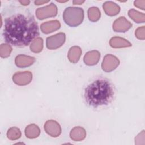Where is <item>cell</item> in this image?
<instances>
[{
	"instance_id": "obj_26",
	"label": "cell",
	"mask_w": 145,
	"mask_h": 145,
	"mask_svg": "<svg viewBox=\"0 0 145 145\" xmlns=\"http://www.w3.org/2000/svg\"><path fill=\"white\" fill-rule=\"evenodd\" d=\"M49 1H40V0H38V1H35L34 2L35 4L36 5H42L44 3H48L49 2Z\"/></svg>"
},
{
	"instance_id": "obj_12",
	"label": "cell",
	"mask_w": 145,
	"mask_h": 145,
	"mask_svg": "<svg viewBox=\"0 0 145 145\" xmlns=\"http://www.w3.org/2000/svg\"><path fill=\"white\" fill-rule=\"evenodd\" d=\"M100 58V52L96 50H93L86 53L83 58V61L86 65L88 66H93L98 63Z\"/></svg>"
},
{
	"instance_id": "obj_4",
	"label": "cell",
	"mask_w": 145,
	"mask_h": 145,
	"mask_svg": "<svg viewBox=\"0 0 145 145\" xmlns=\"http://www.w3.org/2000/svg\"><path fill=\"white\" fill-rule=\"evenodd\" d=\"M57 12V7L53 3H51L45 7L37 8L36 11V16L38 19L43 20L48 18L56 16Z\"/></svg>"
},
{
	"instance_id": "obj_27",
	"label": "cell",
	"mask_w": 145,
	"mask_h": 145,
	"mask_svg": "<svg viewBox=\"0 0 145 145\" xmlns=\"http://www.w3.org/2000/svg\"><path fill=\"white\" fill-rule=\"evenodd\" d=\"M19 2L20 3L21 5H24V6H27V5H28L30 3V1H20Z\"/></svg>"
},
{
	"instance_id": "obj_13",
	"label": "cell",
	"mask_w": 145,
	"mask_h": 145,
	"mask_svg": "<svg viewBox=\"0 0 145 145\" xmlns=\"http://www.w3.org/2000/svg\"><path fill=\"white\" fill-rule=\"evenodd\" d=\"M103 8L105 13L110 16L117 15L120 11V6L112 1H106L103 5Z\"/></svg>"
},
{
	"instance_id": "obj_17",
	"label": "cell",
	"mask_w": 145,
	"mask_h": 145,
	"mask_svg": "<svg viewBox=\"0 0 145 145\" xmlns=\"http://www.w3.org/2000/svg\"><path fill=\"white\" fill-rule=\"evenodd\" d=\"M25 135L29 139H34L39 136L40 134V128L35 124H30L25 129Z\"/></svg>"
},
{
	"instance_id": "obj_3",
	"label": "cell",
	"mask_w": 145,
	"mask_h": 145,
	"mask_svg": "<svg viewBox=\"0 0 145 145\" xmlns=\"http://www.w3.org/2000/svg\"><path fill=\"white\" fill-rule=\"evenodd\" d=\"M84 19V11L80 7H68L63 13V19L70 27H74L80 25Z\"/></svg>"
},
{
	"instance_id": "obj_8",
	"label": "cell",
	"mask_w": 145,
	"mask_h": 145,
	"mask_svg": "<svg viewBox=\"0 0 145 145\" xmlns=\"http://www.w3.org/2000/svg\"><path fill=\"white\" fill-rule=\"evenodd\" d=\"M44 130L45 132L52 137H57L61 133V127L60 125L56 121L50 120L47 121L44 124Z\"/></svg>"
},
{
	"instance_id": "obj_5",
	"label": "cell",
	"mask_w": 145,
	"mask_h": 145,
	"mask_svg": "<svg viewBox=\"0 0 145 145\" xmlns=\"http://www.w3.org/2000/svg\"><path fill=\"white\" fill-rule=\"evenodd\" d=\"M66 40V35L65 33L60 32L51 36L48 37L46 40V45L48 49L50 50L56 49L65 43Z\"/></svg>"
},
{
	"instance_id": "obj_16",
	"label": "cell",
	"mask_w": 145,
	"mask_h": 145,
	"mask_svg": "<svg viewBox=\"0 0 145 145\" xmlns=\"http://www.w3.org/2000/svg\"><path fill=\"white\" fill-rule=\"evenodd\" d=\"M82 49L78 46H74L70 48L68 52L67 58L70 62L75 63L78 62L82 55Z\"/></svg>"
},
{
	"instance_id": "obj_2",
	"label": "cell",
	"mask_w": 145,
	"mask_h": 145,
	"mask_svg": "<svg viewBox=\"0 0 145 145\" xmlns=\"http://www.w3.org/2000/svg\"><path fill=\"white\" fill-rule=\"evenodd\" d=\"M114 89L112 84L106 79L100 78L88 84L84 90L86 103L93 107L106 105L113 99Z\"/></svg>"
},
{
	"instance_id": "obj_14",
	"label": "cell",
	"mask_w": 145,
	"mask_h": 145,
	"mask_svg": "<svg viewBox=\"0 0 145 145\" xmlns=\"http://www.w3.org/2000/svg\"><path fill=\"white\" fill-rule=\"evenodd\" d=\"M109 45L113 48H122L132 46L128 40L118 36L112 37L109 41Z\"/></svg>"
},
{
	"instance_id": "obj_22",
	"label": "cell",
	"mask_w": 145,
	"mask_h": 145,
	"mask_svg": "<svg viewBox=\"0 0 145 145\" xmlns=\"http://www.w3.org/2000/svg\"><path fill=\"white\" fill-rule=\"evenodd\" d=\"M12 50V47L7 44H2L0 46V56L2 58H7L10 56Z\"/></svg>"
},
{
	"instance_id": "obj_23",
	"label": "cell",
	"mask_w": 145,
	"mask_h": 145,
	"mask_svg": "<svg viewBox=\"0 0 145 145\" xmlns=\"http://www.w3.org/2000/svg\"><path fill=\"white\" fill-rule=\"evenodd\" d=\"M135 37L139 40L145 39V27H139L135 31Z\"/></svg>"
},
{
	"instance_id": "obj_9",
	"label": "cell",
	"mask_w": 145,
	"mask_h": 145,
	"mask_svg": "<svg viewBox=\"0 0 145 145\" xmlns=\"http://www.w3.org/2000/svg\"><path fill=\"white\" fill-rule=\"evenodd\" d=\"M132 27V24L125 17L121 16L114 20L113 29L116 32H125Z\"/></svg>"
},
{
	"instance_id": "obj_11",
	"label": "cell",
	"mask_w": 145,
	"mask_h": 145,
	"mask_svg": "<svg viewBox=\"0 0 145 145\" xmlns=\"http://www.w3.org/2000/svg\"><path fill=\"white\" fill-rule=\"evenodd\" d=\"M61 27V23L57 20H50L42 23L40 25L41 31L45 34H48L59 29Z\"/></svg>"
},
{
	"instance_id": "obj_10",
	"label": "cell",
	"mask_w": 145,
	"mask_h": 145,
	"mask_svg": "<svg viewBox=\"0 0 145 145\" xmlns=\"http://www.w3.org/2000/svg\"><path fill=\"white\" fill-rule=\"evenodd\" d=\"M35 62V58L34 57L24 54H19L17 56L15 59L16 66L20 68L29 67L33 64Z\"/></svg>"
},
{
	"instance_id": "obj_24",
	"label": "cell",
	"mask_w": 145,
	"mask_h": 145,
	"mask_svg": "<svg viewBox=\"0 0 145 145\" xmlns=\"http://www.w3.org/2000/svg\"><path fill=\"white\" fill-rule=\"evenodd\" d=\"M135 143L136 144H144V130L139 133L135 138Z\"/></svg>"
},
{
	"instance_id": "obj_20",
	"label": "cell",
	"mask_w": 145,
	"mask_h": 145,
	"mask_svg": "<svg viewBox=\"0 0 145 145\" xmlns=\"http://www.w3.org/2000/svg\"><path fill=\"white\" fill-rule=\"evenodd\" d=\"M43 49V40L41 37H36L31 43L30 49L33 53H40Z\"/></svg>"
},
{
	"instance_id": "obj_6",
	"label": "cell",
	"mask_w": 145,
	"mask_h": 145,
	"mask_svg": "<svg viewBox=\"0 0 145 145\" xmlns=\"http://www.w3.org/2000/svg\"><path fill=\"white\" fill-rule=\"evenodd\" d=\"M119 65L120 61L116 56L111 54H108L103 58L101 68L105 72H110L115 70Z\"/></svg>"
},
{
	"instance_id": "obj_21",
	"label": "cell",
	"mask_w": 145,
	"mask_h": 145,
	"mask_svg": "<svg viewBox=\"0 0 145 145\" xmlns=\"http://www.w3.org/2000/svg\"><path fill=\"white\" fill-rule=\"evenodd\" d=\"M7 137L11 140H15L21 137V131L17 127H11L7 131Z\"/></svg>"
},
{
	"instance_id": "obj_1",
	"label": "cell",
	"mask_w": 145,
	"mask_h": 145,
	"mask_svg": "<svg viewBox=\"0 0 145 145\" xmlns=\"http://www.w3.org/2000/svg\"><path fill=\"white\" fill-rule=\"evenodd\" d=\"M39 35L37 23L33 16L16 14L5 20L4 40L15 46H28Z\"/></svg>"
},
{
	"instance_id": "obj_15",
	"label": "cell",
	"mask_w": 145,
	"mask_h": 145,
	"mask_svg": "<svg viewBox=\"0 0 145 145\" xmlns=\"http://www.w3.org/2000/svg\"><path fill=\"white\" fill-rule=\"evenodd\" d=\"M70 137L72 140L82 141L86 137L85 129L80 126H76L71 129L70 133Z\"/></svg>"
},
{
	"instance_id": "obj_25",
	"label": "cell",
	"mask_w": 145,
	"mask_h": 145,
	"mask_svg": "<svg viewBox=\"0 0 145 145\" xmlns=\"http://www.w3.org/2000/svg\"><path fill=\"white\" fill-rule=\"evenodd\" d=\"M134 5L135 7L142 9V10H145V1L141 0V1H135L134 2Z\"/></svg>"
},
{
	"instance_id": "obj_28",
	"label": "cell",
	"mask_w": 145,
	"mask_h": 145,
	"mask_svg": "<svg viewBox=\"0 0 145 145\" xmlns=\"http://www.w3.org/2000/svg\"><path fill=\"white\" fill-rule=\"evenodd\" d=\"M84 2V1H74L72 3L74 5H81Z\"/></svg>"
},
{
	"instance_id": "obj_7",
	"label": "cell",
	"mask_w": 145,
	"mask_h": 145,
	"mask_svg": "<svg viewBox=\"0 0 145 145\" xmlns=\"http://www.w3.org/2000/svg\"><path fill=\"white\" fill-rule=\"evenodd\" d=\"M32 79V74L30 71L17 72L12 76V80L17 85L25 86L31 83Z\"/></svg>"
},
{
	"instance_id": "obj_19",
	"label": "cell",
	"mask_w": 145,
	"mask_h": 145,
	"mask_svg": "<svg viewBox=\"0 0 145 145\" xmlns=\"http://www.w3.org/2000/svg\"><path fill=\"white\" fill-rule=\"evenodd\" d=\"M88 18L92 22H97L99 20L101 16L100 10L97 7H91L88 8L87 11Z\"/></svg>"
},
{
	"instance_id": "obj_18",
	"label": "cell",
	"mask_w": 145,
	"mask_h": 145,
	"mask_svg": "<svg viewBox=\"0 0 145 145\" xmlns=\"http://www.w3.org/2000/svg\"><path fill=\"white\" fill-rule=\"evenodd\" d=\"M129 16L137 23H142L145 21V15L134 9H130L128 11Z\"/></svg>"
}]
</instances>
